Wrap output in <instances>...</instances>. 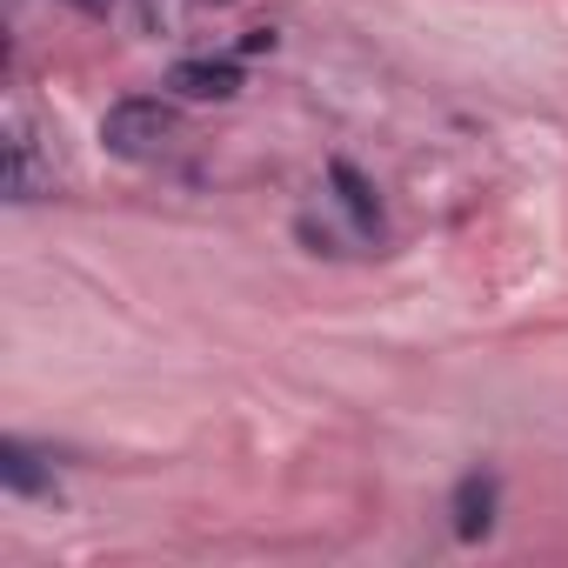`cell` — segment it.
Wrapping results in <instances>:
<instances>
[{"label":"cell","instance_id":"obj_1","mask_svg":"<svg viewBox=\"0 0 568 568\" xmlns=\"http://www.w3.org/2000/svg\"><path fill=\"white\" fill-rule=\"evenodd\" d=\"M174 141H181V114H174L161 94H121V101L101 114V148H108L114 161L148 168V161H161Z\"/></svg>","mask_w":568,"mask_h":568},{"label":"cell","instance_id":"obj_7","mask_svg":"<svg viewBox=\"0 0 568 568\" xmlns=\"http://www.w3.org/2000/svg\"><path fill=\"white\" fill-rule=\"evenodd\" d=\"M74 8H88V14H108V0H74Z\"/></svg>","mask_w":568,"mask_h":568},{"label":"cell","instance_id":"obj_5","mask_svg":"<svg viewBox=\"0 0 568 568\" xmlns=\"http://www.w3.org/2000/svg\"><path fill=\"white\" fill-rule=\"evenodd\" d=\"M0 481H8L14 495H28V501H48V495H54V468H48L21 435L0 442Z\"/></svg>","mask_w":568,"mask_h":568},{"label":"cell","instance_id":"obj_2","mask_svg":"<svg viewBox=\"0 0 568 568\" xmlns=\"http://www.w3.org/2000/svg\"><path fill=\"white\" fill-rule=\"evenodd\" d=\"M41 194H54V154H48L41 128H34L28 114H14V121H8V201L28 207V201H41Z\"/></svg>","mask_w":568,"mask_h":568},{"label":"cell","instance_id":"obj_4","mask_svg":"<svg viewBox=\"0 0 568 568\" xmlns=\"http://www.w3.org/2000/svg\"><path fill=\"white\" fill-rule=\"evenodd\" d=\"M495 508H501V481L495 475H462L455 481V535L462 541H481L488 528H495Z\"/></svg>","mask_w":568,"mask_h":568},{"label":"cell","instance_id":"obj_3","mask_svg":"<svg viewBox=\"0 0 568 568\" xmlns=\"http://www.w3.org/2000/svg\"><path fill=\"white\" fill-rule=\"evenodd\" d=\"M168 88L181 101H234L241 94V61H174L168 68Z\"/></svg>","mask_w":568,"mask_h":568},{"label":"cell","instance_id":"obj_6","mask_svg":"<svg viewBox=\"0 0 568 568\" xmlns=\"http://www.w3.org/2000/svg\"><path fill=\"white\" fill-rule=\"evenodd\" d=\"M328 181H335V194H342V207H348L355 234H382V201H375V187H368L348 161H335V168H328Z\"/></svg>","mask_w":568,"mask_h":568},{"label":"cell","instance_id":"obj_8","mask_svg":"<svg viewBox=\"0 0 568 568\" xmlns=\"http://www.w3.org/2000/svg\"><path fill=\"white\" fill-rule=\"evenodd\" d=\"M214 8H227V0H214Z\"/></svg>","mask_w":568,"mask_h":568}]
</instances>
